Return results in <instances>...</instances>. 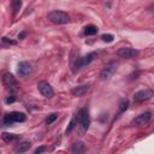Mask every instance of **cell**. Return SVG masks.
I'll list each match as a JSON object with an SVG mask.
<instances>
[{
    "label": "cell",
    "instance_id": "obj_1",
    "mask_svg": "<svg viewBox=\"0 0 154 154\" xmlns=\"http://www.w3.org/2000/svg\"><path fill=\"white\" fill-rule=\"evenodd\" d=\"M96 57H97V53H96V52H90V53H88L87 55H84V57H82V58L75 59V60L72 61V71H73L75 73L78 72L82 67L89 65Z\"/></svg>",
    "mask_w": 154,
    "mask_h": 154
},
{
    "label": "cell",
    "instance_id": "obj_2",
    "mask_svg": "<svg viewBox=\"0 0 154 154\" xmlns=\"http://www.w3.org/2000/svg\"><path fill=\"white\" fill-rule=\"evenodd\" d=\"M26 120V116L22 112H10L7 114H5L4 119H2V124L5 126H10L13 123H23Z\"/></svg>",
    "mask_w": 154,
    "mask_h": 154
},
{
    "label": "cell",
    "instance_id": "obj_3",
    "mask_svg": "<svg viewBox=\"0 0 154 154\" xmlns=\"http://www.w3.org/2000/svg\"><path fill=\"white\" fill-rule=\"evenodd\" d=\"M48 19L53 24H66L70 22V16L64 11H52L48 13Z\"/></svg>",
    "mask_w": 154,
    "mask_h": 154
},
{
    "label": "cell",
    "instance_id": "obj_4",
    "mask_svg": "<svg viewBox=\"0 0 154 154\" xmlns=\"http://www.w3.org/2000/svg\"><path fill=\"white\" fill-rule=\"evenodd\" d=\"M78 120H79V130L81 134H85L87 130L89 129L90 125V118H89V112L87 108H81L78 112Z\"/></svg>",
    "mask_w": 154,
    "mask_h": 154
},
{
    "label": "cell",
    "instance_id": "obj_5",
    "mask_svg": "<svg viewBox=\"0 0 154 154\" xmlns=\"http://www.w3.org/2000/svg\"><path fill=\"white\" fill-rule=\"evenodd\" d=\"M37 89H38V91L41 93V95L45 96V97H47V99H51V97H53V95H54V90H53V88L51 87V84H49L48 82H45V81L38 82Z\"/></svg>",
    "mask_w": 154,
    "mask_h": 154
},
{
    "label": "cell",
    "instance_id": "obj_6",
    "mask_svg": "<svg viewBox=\"0 0 154 154\" xmlns=\"http://www.w3.org/2000/svg\"><path fill=\"white\" fill-rule=\"evenodd\" d=\"M154 96V91L152 89H142L134 94V101L135 102H142L146 100H149Z\"/></svg>",
    "mask_w": 154,
    "mask_h": 154
},
{
    "label": "cell",
    "instance_id": "obj_7",
    "mask_svg": "<svg viewBox=\"0 0 154 154\" xmlns=\"http://www.w3.org/2000/svg\"><path fill=\"white\" fill-rule=\"evenodd\" d=\"M116 70H117V63H114V61L109 63V64L106 65L105 69L101 71V73H100V79H101V81H107V79H109V78L113 76V73L116 72Z\"/></svg>",
    "mask_w": 154,
    "mask_h": 154
},
{
    "label": "cell",
    "instance_id": "obj_8",
    "mask_svg": "<svg viewBox=\"0 0 154 154\" xmlns=\"http://www.w3.org/2000/svg\"><path fill=\"white\" fill-rule=\"evenodd\" d=\"M152 118V113L150 112H144V113H141L140 116H137L136 118H134L131 120V125L132 126H142V125H146L149 123Z\"/></svg>",
    "mask_w": 154,
    "mask_h": 154
},
{
    "label": "cell",
    "instance_id": "obj_9",
    "mask_svg": "<svg viewBox=\"0 0 154 154\" xmlns=\"http://www.w3.org/2000/svg\"><path fill=\"white\" fill-rule=\"evenodd\" d=\"M117 54L122 58H126V59H131V58H135L140 54V52L137 49H134V48H129V47H123V48H119L117 51Z\"/></svg>",
    "mask_w": 154,
    "mask_h": 154
},
{
    "label": "cell",
    "instance_id": "obj_10",
    "mask_svg": "<svg viewBox=\"0 0 154 154\" xmlns=\"http://www.w3.org/2000/svg\"><path fill=\"white\" fill-rule=\"evenodd\" d=\"M31 65L28 61H20L18 64V69H17V73L19 77H26L28 75L31 73Z\"/></svg>",
    "mask_w": 154,
    "mask_h": 154
},
{
    "label": "cell",
    "instance_id": "obj_11",
    "mask_svg": "<svg viewBox=\"0 0 154 154\" xmlns=\"http://www.w3.org/2000/svg\"><path fill=\"white\" fill-rule=\"evenodd\" d=\"M2 82H4L5 85H7V87H10V88H13L14 85H17V81H16V78H14L13 75L10 73V72L4 73V76H2Z\"/></svg>",
    "mask_w": 154,
    "mask_h": 154
},
{
    "label": "cell",
    "instance_id": "obj_12",
    "mask_svg": "<svg viewBox=\"0 0 154 154\" xmlns=\"http://www.w3.org/2000/svg\"><path fill=\"white\" fill-rule=\"evenodd\" d=\"M89 88H90L89 84L78 85V87H75V88L71 90V93H72V95H75V96H82L84 93H87V91L89 90Z\"/></svg>",
    "mask_w": 154,
    "mask_h": 154
},
{
    "label": "cell",
    "instance_id": "obj_13",
    "mask_svg": "<svg viewBox=\"0 0 154 154\" xmlns=\"http://www.w3.org/2000/svg\"><path fill=\"white\" fill-rule=\"evenodd\" d=\"M78 122H79V120H78V114L73 116V117H72V119L70 120V123H69V125H67L66 130H65V134H66V135H70V134L73 131V129L76 128V125H77V123H78Z\"/></svg>",
    "mask_w": 154,
    "mask_h": 154
},
{
    "label": "cell",
    "instance_id": "obj_14",
    "mask_svg": "<svg viewBox=\"0 0 154 154\" xmlns=\"http://www.w3.org/2000/svg\"><path fill=\"white\" fill-rule=\"evenodd\" d=\"M30 146H31V144H30V142H28V141H23V142L18 143V144L16 146L14 152H16V153H24V152L29 150Z\"/></svg>",
    "mask_w": 154,
    "mask_h": 154
},
{
    "label": "cell",
    "instance_id": "obj_15",
    "mask_svg": "<svg viewBox=\"0 0 154 154\" xmlns=\"http://www.w3.org/2000/svg\"><path fill=\"white\" fill-rule=\"evenodd\" d=\"M97 31H99V29H97V26H95V25H87V26H84V30H83V32H84V35H87V36H90V35H95V34H97Z\"/></svg>",
    "mask_w": 154,
    "mask_h": 154
},
{
    "label": "cell",
    "instance_id": "obj_16",
    "mask_svg": "<svg viewBox=\"0 0 154 154\" xmlns=\"http://www.w3.org/2000/svg\"><path fill=\"white\" fill-rule=\"evenodd\" d=\"M1 137H2V140L5 141V142H14V141H17L18 140V136L17 135H14V134H8V132H2V135H1Z\"/></svg>",
    "mask_w": 154,
    "mask_h": 154
},
{
    "label": "cell",
    "instance_id": "obj_17",
    "mask_svg": "<svg viewBox=\"0 0 154 154\" xmlns=\"http://www.w3.org/2000/svg\"><path fill=\"white\" fill-rule=\"evenodd\" d=\"M72 153H83L84 150H85V148H84V144L82 143V142H76L73 146H72Z\"/></svg>",
    "mask_w": 154,
    "mask_h": 154
},
{
    "label": "cell",
    "instance_id": "obj_18",
    "mask_svg": "<svg viewBox=\"0 0 154 154\" xmlns=\"http://www.w3.org/2000/svg\"><path fill=\"white\" fill-rule=\"evenodd\" d=\"M20 7H22V0H12V10H13L14 14L18 13Z\"/></svg>",
    "mask_w": 154,
    "mask_h": 154
},
{
    "label": "cell",
    "instance_id": "obj_19",
    "mask_svg": "<svg viewBox=\"0 0 154 154\" xmlns=\"http://www.w3.org/2000/svg\"><path fill=\"white\" fill-rule=\"evenodd\" d=\"M128 107H129V101L125 100V99H123V100L119 102V112H124V111H126Z\"/></svg>",
    "mask_w": 154,
    "mask_h": 154
},
{
    "label": "cell",
    "instance_id": "obj_20",
    "mask_svg": "<svg viewBox=\"0 0 154 154\" xmlns=\"http://www.w3.org/2000/svg\"><path fill=\"white\" fill-rule=\"evenodd\" d=\"M57 118H58V114H55V113L49 114V116H48V118L46 119V124H47V125H51L53 122H55V120H57Z\"/></svg>",
    "mask_w": 154,
    "mask_h": 154
},
{
    "label": "cell",
    "instance_id": "obj_21",
    "mask_svg": "<svg viewBox=\"0 0 154 154\" xmlns=\"http://www.w3.org/2000/svg\"><path fill=\"white\" fill-rule=\"evenodd\" d=\"M113 38H114V36H113L112 34H103V35L101 36V40H102L103 42H112Z\"/></svg>",
    "mask_w": 154,
    "mask_h": 154
},
{
    "label": "cell",
    "instance_id": "obj_22",
    "mask_svg": "<svg viewBox=\"0 0 154 154\" xmlns=\"http://www.w3.org/2000/svg\"><path fill=\"white\" fill-rule=\"evenodd\" d=\"M16 100H17V97H16V95L12 93V94H10V95H8V96L5 99V102H6L7 105H10V103H13Z\"/></svg>",
    "mask_w": 154,
    "mask_h": 154
},
{
    "label": "cell",
    "instance_id": "obj_23",
    "mask_svg": "<svg viewBox=\"0 0 154 154\" xmlns=\"http://www.w3.org/2000/svg\"><path fill=\"white\" fill-rule=\"evenodd\" d=\"M8 43V45H16V41H11V40H7V37H2V43Z\"/></svg>",
    "mask_w": 154,
    "mask_h": 154
},
{
    "label": "cell",
    "instance_id": "obj_24",
    "mask_svg": "<svg viewBox=\"0 0 154 154\" xmlns=\"http://www.w3.org/2000/svg\"><path fill=\"white\" fill-rule=\"evenodd\" d=\"M45 150H46L45 147H40V148H36L34 153H35V154H40V153H42V152H45Z\"/></svg>",
    "mask_w": 154,
    "mask_h": 154
},
{
    "label": "cell",
    "instance_id": "obj_25",
    "mask_svg": "<svg viewBox=\"0 0 154 154\" xmlns=\"http://www.w3.org/2000/svg\"><path fill=\"white\" fill-rule=\"evenodd\" d=\"M26 36V31H23V32H20L19 35H18V38H23V37H25Z\"/></svg>",
    "mask_w": 154,
    "mask_h": 154
}]
</instances>
